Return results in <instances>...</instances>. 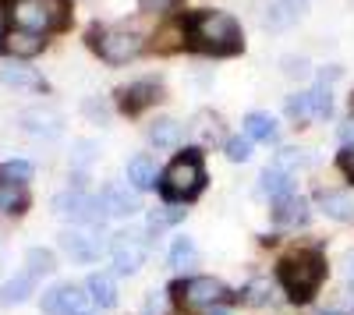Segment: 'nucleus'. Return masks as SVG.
Masks as SVG:
<instances>
[{"instance_id": "nucleus-1", "label": "nucleus", "mask_w": 354, "mask_h": 315, "mask_svg": "<svg viewBox=\"0 0 354 315\" xmlns=\"http://www.w3.org/2000/svg\"><path fill=\"white\" fill-rule=\"evenodd\" d=\"M188 39L195 50L213 53V57H230L241 50V25L227 11H195L188 18Z\"/></svg>"}, {"instance_id": "nucleus-2", "label": "nucleus", "mask_w": 354, "mask_h": 315, "mask_svg": "<svg viewBox=\"0 0 354 315\" xmlns=\"http://www.w3.org/2000/svg\"><path fill=\"white\" fill-rule=\"evenodd\" d=\"M322 276H326V262L319 251H298L280 262V283L290 301H308L319 291Z\"/></svg>"}, {"instance_id": "nucleus-3", "label": "nucleus", "mask_w": 354, "mask_h": 315, "mask_svg": "<svg viewBox=\"0 0 354 315\" xmlns=\"http://www.w3.org/2000/svg\"><path fill=\"white\" fill-rule=\"evenodd\" d=\"M71 18L68 0H11V21L15 28H28V32H57Z\"/></svg>"}, {"instance_id": "nucleus-4", "label": "nucleus", "mask_w": 354, "mask_h": 315, "mask_svg": "<svg viewBox=\"0 0 354 315\" xmlns=\"http://www.w3.org/2000/svg\"><path fill=\"white\" fill-rule=\"evenodd\" d=\"M205 184V170H202V156L195 149H188L185 156H177L167 170H163V178H160V191L163 198H195Z\"/></svg>"}, {"instance_id": "nucleus-5", "label": "nucleus", "mask_w": 354, "mask_h": 315, "mask_svg": "<svg viewBox=\"0 0 354 315\" xmlns=\"http://www.w3.org/2000/svg\"><path fill=\"white\" fill-rule=\"evenodd\" d=\"M93 39V50L103 57L106 64H128L131 57L142 53V36L138 32H128V28H93L88 32Z\"/></svg>"}, {"instance_id": "nucleus-6", "label": "nucleus", "mask_w": 354, "mask_h": 315, "mask_svg": "<svg viewBox=\"0 0 354 315\" xmlns=\"http://www.w3.org/2000/svg\"><path fill=\"white\" fill-rule=\"evenodd\" d=\"M177 294V305L181 308H192V312H202V308H213L227 298V287L216 280V276H188L174 287Z\"/></svg>"}, {"instance_id": "nucleus-7", "label": "nucleus", "mask_w": 354, "mask_h": 315, "mask_svg": "<svg viewBox=\"0 0 354 315\" xmlns=\"http://www.w3.org/2000/svg\"><path fill=\"white\" fill-rule=\"evenodd\" d=\"M53 209L61 220H71V223H82V227H96L103 223L106 209L96 195H85V191H64L53 198Z\"/></svg>"}, {"instance_id": "nucleus-8", "label": "nucleus", "mask_w": 354, "mask_h": 315, "mask_svg": "<svg viewBox=\"0 0 354 315\" xmlns=\"http://www.w3.org/2000/svg\"><path fill=\"white\" fill-rule=\"evenodd\" d=\"M43 312L46 315H93L96 305L88 298L85 287H75V283H57L43 294Z\"/></svg>"}, {"instance_id": "nucleus-9", "label": "nucleus", "mask_w": 354, "mask_h": 315, "mask_svg": "<svg viewBox=\"0 0 354 315\" xmlns=\"http://www.w3.org/2000/svg\"><path fill=\"white\" fill-rule=\"evenodd\" d=\"M110 255L117 273H138L145 255H149V238H145V231H121L110 245Z\"/></svg>"}, {"instance_id": "nucleus-10", "label": "nucleus", "mask_w": 354, "mask_h": 315, "mask_svg": "<svg viewBox=\"0 0 354 315\" xmlns=\"http://www.w3.org/2000/svg\"><path fill=\"white\" fill-rule=\"evenodd\" d=\"M100 202H103L106 216H131V213H138V191L121 181H110L100 191Z\"/></svg>"}, {"instance_id": "nucleus-11", "label": "nucleus", "mask_w": 354, "mask_h": 315, "mask_svg": "<svg viewBox=\"0 0 354 315\" xmlns=\"http://www.w3.org/2000/svg\"><path fill=\"white\" fill-rule=\"evenodd\" d=\"M43 46H46V39L39 36V32H28V28H8L4 36H0V50L4 53H11V57H36V53H43Z\"/></svg>"}, {"instance_id": "nucleus-12", "label": "nucleus", "mask_w": 354, "mask_h": 315, "mask_svg": "<svg viewBox=\"0 0 354 315\" xmlns=\"http://www.w3.org/2000/svg\"><path fill=\"white\" fill-rule=\"evenodd\" d=\"M61 248L71 255L75 262H96L100 259V238L88 234V231H64L61 234Z\"/></svg>"}, {"instance_id": "nucleus-13", "label": "nucleus", "mask_w": 354, "mask_h": 315, "mask_svg": "<svg viewBox=\"0 0 354 315\" xmlns=\"http://www.w3.org/2000/svg\"><path fill=\"white\" fill-rule=\"evenodd\" d=\"M156 99H160V85L156 82H131V85H124V89L117 93V103H121L124 113H142Z\"/></svg>"}, {"instance_id": "nucleus-14", "label": "nucleus", "mask_w": 354, "mask_h": 315, "mask_svg": "<svg viewBox=\"0 0 354 315\" xmlns=\"http://www.w3.org/2000/svg\"><path fill=\"white\" fill-rule=\"evenodd\" d=\"M319 209L326 213L330 220H340V223H351L354 220V191L347 188H337V191H319Z\"/></svg>"}, {"instance_id": "nucleus-15", "label": "nucleus", "mask_w": 354, "mask_h": 315, "mask_svg": "<svg viewBox=\"0 0 354 315\" xmlns=\"http://www.w3.org/2000/svg\"><path fill=\"white\" fill-rule=\"evenodd\" d=\"M305 15V0H273L270 8H266V28H273V32H283V28H290L294 21H298Z\"/></svg>"}, {"instance_id": "nucleus-16", "label": "nucleus", "mask_w": 354, "mask_h": 315, "mask_svg": "<svg viewBox=\"0 0 354 315\" xmlns=\"http://www.w3.org/2000/svg\"><path fill=\"white\" fill-rule=\"evenodd\" d=\"M273 220L280 223V227H301L305 220H308V202L301 195H283V198H277V209H273Z\"/></svg>"}, {"instance_id": "nucleus-17", "label": "nucleus", "mask_w": 354, "mask_h": 315, "mask_svg": "<svg viewBox=\"0 0 354 315\" xmlns=\"http://www.w3.org/2000/svg\"><path fill=\"white\" fill-rule=\"evenodd\" d=\"M21 124H25V131H32V135L53 138V135H61V113L36 106V110H25V113H21Z\"/></svg>"}, {"instance_id": "nucleus-18", "label": "nucleus", "mask_w": 354, "mask_h": 315, "mask_svg": "<svg viewBox=\"0 0 354 315\" xmlns=\"http://www.w3.org/2000/svg\"><path fill=\"white\" fill-rule=\"evenodd\" d=\"M128 184L135 191H149L156 184V163L145 156V153H138V156L128 160Z\"/></svg>"}, {"instance_id": "nucleus-19", "label": "nucleus", "mask_w": 354, "mask_h": 315, "mask_svg": "<svg viewBox=\"0 0 354 315\" xmlns=\"http://www.w3.org/2000/svg\"><path fill=\"white\" fill-rule=\"evenodd\" d=\"M85 291H88V298H93L96 308H113L117 305V283H113L110 273H93L88 283H85Z\"/></svg>"}, {"instance_id": "nucleus-20", "label": "nucleus", "mask_w": 354, "mask_h": 315, "mask_svg": "<svg viewBox=\"0 0 354 315\" xmlns=\"http://www.w3.org/2000/svg\"><path fill=\"white\" fill-rule=\"evenodd\" d=\"M32 291H36V276L32 273H21V276L8 280L4 287H0V305H4V308L21 305V301H28V294H32Z\"/></svg>"}, {"instance_id": "nucleus-21", "label": "nucleus", "mask_w": 354, "mask_h": 315, "mask_svg": "<svg viewBox=\"0 0 354 315\" xmlns=\"http://www.w3.org/2000/svg\"><path fill=\"white\" fill-rule=\"evenodd\" d=\"M181 138H185V128L177 124L174 117H160L149 128V142H153L156 149H174V146H181Z\"/></svg>"}, {"instance_id": "nucleus-22", "label": "nucleus", "mask_w": 354, "mask_h": 315, "mask_svg": "<svg viewBox=\"0 0 354 315\" xmlns=\"http://www.w3.org/2000/svg\"><path fill=\"white\" fill-rule=\"evenodd\" d=\"M0 82L4 85H15V89H32V93H39V89H46V82L36 75V71H28V68H0Z\"/></svg>"}, {"instance_id": "nucleus-23", "label": "nucleus", "mask_w": 354, "mask_h": 315, "mask_svg": "<svg viewBox=\"0 0 354 315\" xmlns=\"http://www.w3.org/2000/svg\"><path fill=\"white\" fill-rule=\"evenodd\" d=\"M192 138L202 142V146H213V142H220L223 128H220V117H213V113H198V117L192 121Z\"/></svg>"}, {"instance_id": "nucleus-24", "label": "nucleus", "mask_w": 354, "mask_h": 315, "mask_svg": "<svg viewBox=\"0 0 354 315\" xmlns=\"http://www.w3.org/2000/svg\"><path fill=\"white\" fill-rule=\"evenodd\" d=\"M245 135L252 142H273L277 138V121L270 113H248L245 117Z\"/></svg>"}, {"instance_id": "nucleus-25", "label": "nucleus", "mask_w": 354, "mask_h": 315, "mask_svg": "<svg viewBox=\"0 0 354 315\" xmlns=\"http://www.w3.org/2000/svg\"><path fill=\"white\" fill-rule=\"evenodd\" d=\"M259 181H262L259 188H262L266 195L283 198V195H290V181H294V174H283V170H277V166H266Z\"/></svg>"}, {"instance_id": "nucleus-26", "label": "nucleus", "mask_w": 354, "mask_h": 315, "mask_svg": "<svg viewBox=\"0 0 354 315\" xmlns=\"http://www.w3.org/2000/svg\"><path fill=\"white\" fill-rule=\"evenodd\" d=\"M25 206H28L25 184H4L0 181V213H25Z\"/></svg>"}, {"instance_id": "nucleus-27", "label": "nucleus", "mask_w": 354, "mask_h": 315, "mask_svg": "<svg viewBox=\"0 0 354 315\" xmlns=\"http://www.w3.org/2000/svg\"><path fill=\"white\" fill-rule=\"evenodd\" d=\"M195 262H198L195 241H192V238H177V241L170 245V266H174V269H188V266H195Z\"/></svg>"}, {"instance_id": "nucleus-28", "label": "nucleus", "mask_w": 354, "mask_h": 315, "mask_svg": "<svg viewBox=\"0 0 354 315\" xmlns=\"http://www.w3.org/2000/svg\"><path fill=\"white\" fill-rule=\"evenodd\" d=\"M308 99H312V117L326 121L330 113H333V93H330V82H319L315 89L308 93Z\"/></svg>"}, {"instance_id": "nucleus-29", "label": "nucleus", "mask_w": 354, "mask_h": 315, "mask_svg": "<svg viewBox=\"0 0 354 315\" xmlns=\"http://www.w3.org/2000/svg\"><path fill=\"white\" fill-rule=\"evenodd\" d=\"M25 262H28V273H32V276H50L57 269V259H53L50 248H28Z\"/></svg>"}, {"instance_id": "nucleus-30", "label": "nucleus", "mask_w": 354, "mask_h": 315, "mask_svg": "<svg viewBox=\"0 0 354 315\" xmlns=\"http://www.w3.org/2000/svg\"><path fill=\"white\" fill-rule=\"evenodd\" d=\"M28 178H32V163H28V160L0 163V181H4V184H25Z\"/></svg>"}, {"instance_id": "nucleus-31", "label": "nucleus", "mask_w": 354, "mask_h": 315, "mask_svg": "<svg viewBox=\"0 0 354 315\" xmlns=\"http://www.w3.org/2000/svg\"><path fill=\"white\" fill-rule=\"evenodd\" d=\"M283 110H287V117L290 121H308L312 117V99H308V93H294V96H287V103H283Z\"/></svg>"}, {"instance_id": "nucleus-32", "label": "nucleus", "mask_w": 354, "mask_h": 315, "mask_svg": "<svg viewBox=\"0 0 354 315\" xmlns=\"http://www.w3.org/2000/svg\"><path fill=\"white\" fill-rule=\"evenodd\" d=\"M270 298H273V283H270V280H262V276L252 280L248 287L241 291V301H245V305H266Z\"/></svg>"}, {"instance_id": "nucleus-33", "label": "nucleus", "mask_w": 354, "mask_h": 315, "mask_svg": "<svg viewBox=\"0 0 354 315\" xmlns=\"http://www.w3.org/2000/svg\"><path fill=\"white\" fill-rule=\"evenodd\" d=\"M188 209H174V206H163V209H153L149 213V231H163V227H174L181 223Z\"/></svg>"}, {"instance_id": "nucleus-34", "label": "nucleus", "mask_w": 354, "mask_h": 315, "mask_svg": "<svg viewBox=\"0 0 354 315\" xmlns=\"http://www.w3.org/2000/svg\"><path fill=\"white\" fill-rule=\"evenodd\" d=\"M312 163V156H305V153H298V149H283V153H277V160L270 163V166H277V170H283V174H290L294 166H308Z\"/></svg>"}, {"instance_id": "nucleus-35", "label": "nucleus", "mask_w": 354, "mask_h": 315, "mask_svg": "<svg viewBox=\"0 0 354 315\" xmlns=\"http://www.w3.org/2000/svg\"><path fill=\"white\" fill-rule=\"evenodd\" d=\"M248 156H252V138H248V135H245V138H241V135H238V138H227V160H230V163H245Z\"/></svg>"}, {"instance_id": "nucleus-36", "label": "nucleus", "mask_w": 354, "mask_h": 315, "mask_svg": "<svg viewBox=\"0 0 354 315\" xmlns=\"http://www.w3.org/2000/svg\"><path fill=\"white\" fill-rule=\"evenodd\" d=\"M283 75L287 78H305L308 75V61H301V57H283Z\"/></svg>"}, {"instance_id": "nucleus-37", "label": "nucleus", "mask_w": 354, "mask_h": 315, "mask_svg": "<svg viewBox=\"0 0 354 315\" xmlns=\"http://www.w3.org/2000/svg\"><path fill=\"white\" fill-rule=\"evenodd\" d=\"M93 156H96V146H93V142H78V153H75L71 163H75L78 170H85L88 163H93Z\"/></svg>"}, {"instance_id": "nucleus-38", "label": "nucleus", "mask_w": 354, "mask_h": 315, "mask_svg": "<svg viewBox=\"0 0 354 315\" xmlns=\"http://www.w3.org/2000/svg\"><path fill=\"white\" fill-rule=\"evenodd\" d=\"M160 50H174L177 46V39H181V32H177V28H163V32H160Z\"/></svg>"}, {"instance_id": "nucleus-39", "label": "nucleus", "mask_w": 354, "mask_h": 315, "mask_svg": "<svg viewBox=\"0 0 354 315\" xmlns=\"http://www.w3.org/2000/svg\"><path fill=\"white\" fill-rule=\"evenodd\" d=\"M138 4H142L145 11H167V8L177 4V0H138Z\"/></svg>"}, {"instance_id": "nucleus-40", "label": "nucleus", "mask_w": 354, "mask_h": 315, "mask_svg": "<svg viewBox=\"0 0 354 315\" xmlns=\"http://www.w3.org/2000/svg\"><path fill=\"white\" fill-rule=\"evenodd\" d=\"M347 276L354 280V255H351V262H347Z\"/></svg>"}, {"instance_id": "nucleus-41", "label": "nucleus", "mask_w": 354, "mask_h": 315, "mask_svg": "<svg viewBox=\"0 0 354 315\" xmlns=\"http://www.w3.org/2000/svg\"><path fill=\"white\" fill-rule=\"evenodd\" d=\"M322 315H344V312H322Z\"/></svg>"}, {"instance_id": "nucleus-42", "label": "nucleus", "mask_w": 354, "mask_h": 315, "mask_svg": "<svg viewBox=\"0 0 354 315\" xmlns=\"http://www.w3.org/2000/svg\"><path fill=\"white\" fill-rule=\"evenodd\" d=\"M351 113H354V96H351Z\"/></svg>"}]
</instances>
